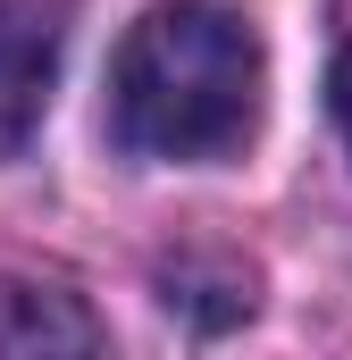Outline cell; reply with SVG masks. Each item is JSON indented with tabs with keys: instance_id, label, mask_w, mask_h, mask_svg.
Returning a JSON list of instances; mask_svg holds the SVG:
<instances>
[{
	"instance_id": "obj_1",
	"label": "cell",
	"mask_w": 352,
	"mask_h": 360,
	"mask_svg": "<svg viewBox=\"0 0 352 360\" xmlns=\"http://www.w3.org/2000/svg\"><path fill=\"white\" fill-rule=\"evenodd\" d=\"M260 34L218 0H160L109 59V126L143 160H218L260 117Z\"/></svg>"
},
{
	"instance_id": "obj_2",
	"label": "cell",
	"mask_w": 352,
	"mask_h": 360,
	"mask_svg": "<svg viewBox=\"0 0 352 360\" xmlns=\"http://www.w3.org/2000/svg\"><path fill=\"white\" fill-rule=\"evenodd\" d=\"M59 84V0H0V160H17Z\"/></svg>"
},
{
	"instance_id": "obj_3",
	"label": "cell",
	"mask_w": 352,
	"mask_h": 360,
	"mask_svg": "<svg viewBox=\"0 0 352 360\" xmlns=\"http://www.w3.org/2000/svg\"><path fill=\"white\" fill-rule=\"evenodd\" d=\"M0 352H101V319L76 293L0 285Z\"/></svg>"
},
{
	"instance_id": "obj_4",
	"label": "cell",
	"mask_w": 352,
	"mask_h": 360,
	"mask_svg": "<svg viewBox=\"0 0 352 360\" xmlns=\"http://www.w3.org/2000/svg\"><path fill=\"white\" fill-rule=\"evenodd\" d=\"M336 126H344V143H352V42H344V59H336Z\"/></svg>"
}]
</instances>
